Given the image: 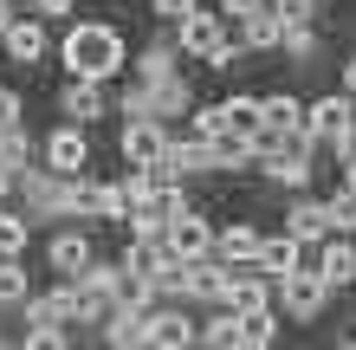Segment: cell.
<instances>
[{"label": "cell", "instance_id": "26", "mask_svg": "<svg viewBox=\"0 0 356 350\" xmlns=\"http://www.w3.org/2000/svg\"><path fill=\"white\" fill-rule=\"evenodd\" d=\"M26 240H33V228L0 208V260H26Z\"/></svg>", "mask_w": 356, "mask_h": 350}, {"label": "cell", "instance_id": "2", "mask_svg": "<svg viewBox=\"0 0 356 350\" xmlns=\"http://www.w3.org/2000/svg\"><path fill=\"white\" fill-rule=\"evenodd\" d=\"M117 150H123L130 169H162V156H169V130H162L156 117H123Z\"/></svg>", "mask_w": 356, "mask_h": 350}, {"label": "cell", "instance_id": "30", "mask_svg": "<svg viewBox=\"0 0 356 350\" xmlns=\"http://www.w3.org/2000/svg\"><path fill=\"white\" fill-rule=\"evenodd\" d=\"M19 350H72V337H65V324H26Z\"/></svg>", "mask_w": 356, "mask_h": 350}, {"label": "cell", "instance_id": "41", "mask_svg": "<svg viewBox=\"0 0 356 350\" xmlns=\"http://www.w3.org/2000/svg\"><path fill=\"white\" fill-rule=\"evenodd\" d=\"M343 91L356 97V58H350V65H343Z\"/></svg>", "mask_w": 356, "mask_h": 350}, {"label": "cell", "instance_id": "22", "mask_svg": "<svg viewBox=\"0 0 356 350\" xmlns=\"http://www.w3.org/2000/svg\"><path fill=\"white\" fill-rule=\"evenodd\" d=\"M253 266H266L272 279L298 273V240H291V234H285V240H272V234H266V240H259V260H253Z\"/></svg>", "mask_w": 356, "mask_h": 350}, {"label": "cell", "instance_id": "18", "mask_svg": "<svg viewBox=\"0 0 356 350\" xmlns=\"http://www.w3.org/2000/svg\"><path fill=\"white\" fill-rule=\"evenodd\" d=\"M318 273H324V285H350V279H356V246H350L343 234H324Z\"/></svg>", "mask_w": 356, "mask_h": 350}, {"label": "cell", "instance_id": "36", "mask_svg": "<svg viewBox=\"0 0 356 350\" xmlns=\"http://www.w3.org/2000/svg\"><path fill=\"white\" fill-rule=\"evenodd\" d=\"M19 117H26V104L13 91H0V130H19Z\"/></svg>", "mask_w": 356, "mask_h": 350}, {"label": "cell", "instance_id": "16", "mask_svg": "<svg viewBox=\"0 0 356 350\" xmlns=\"http://www.w3.org/2000/svg\"><path fill=\"white\" fill-rule=\"evenodd\" d=\"M195 169H214V143H207V136H188V143H175V136H169L162 175H195Z\"/></svg>", "mask_w": 356, "mask_h": 350}, {"label": "cell", "instance_id": "37", "mask_svg": "<svg viewBox=\"0 0 356 350\" xmlns=\"http://www.w3.org/2000/svg\"><path fill=\"white\" fill-rule=\"evenodd\" d=\"M266 0H220V19H246V13H259Z\"/></svg>", "mask_w": 356, "mask_h": 350}, {"label": "cell", "instance_id": "8", "mask_svg": "<svg viewBox=\"0 0 356 350\" xmlns=\"http://www.w3.org/2000/svg\"><path fill=\"white\" fill-rule=\"evenodd\" d=\"M279 285H285V312H291V318H318L324 299H330L324 273H305V266H298V273H285Z\"/></svg>", "mask_w": 356, "mask_h": 350}, {"label": "cell", "instance_id": "43", "mask_svg": "<svg viewBox=\"0 0 356 350\" xmlns=\"http://www.w3.org/2000/svg\"><path fill=\"white\" fill-rule=\"evenodd\" d=\"M350 189H356V162H350Z\"/></svg>", "mask_w": 356, "mask_h": 350}, {"label": "cell", "instance_id": "1", "mask_svg": "<svg viewBox=\"0 0 356 350\" xmlns=\"http://www.w3.org/2000/svg\"><path fill=\"white\" fill-rule=\"evenodd\" d=\"M65 72L72 78H117L123 65H130V46H123L117 26H104V19H78V26H65Z\"/></svg>", "mask_w": 356, "mask_h": 350}, {"label": "cell", "instance_id": "28", "mask_svg": "<svg viewBox=\"0 0 356 350\" xmlns=\"http://www.w3.org/2000/svg\"><path fill=\"white\" fill-rule=\"evenodd\" d=\"M227 130H246V136H259V97H227Z\"/></svg>", "mask_w": 356, "mask_h": 350}, {"label": "cell", "instance_id": "44", "mask_svg": "<svg viewBox=\"0 0 356 350\" xmlns=\"http://www.w3.org/2000/svg\"><path fill=\"white\" fill-rule=\"evenodd\" d=\"M343 350H356V344H343Z\"/></svg>", "mask_w": 356, "mask_h": 350}, {"label": "cell", "instance_id": "12", "mask_svg": "<svg viewBox=\"0 0 356 350\" xmlns=\"http://www.w3.org/2000/svg\"><path fill=\"white\" fill-rule=\"evenodd\" d=\"M19 189H26V201H33L39 214H72V182H52V175L19 169Z\"/></svg>", "mask_w": 356, "mask_h": 350}, {"label": "cell", "instance_id": "35", "mask_svg": "<svg viewBox=\"0 0 356 350\" xmlns=\"http://www.w3.org/2000/svg\"><path fill=\"white\" fill-rule=\"evenodd\" d=\"M266 7L279 13V19H311V13H318V0H266Z\"/></svg>", "mask_w": 356, "mask_h": 350}, {"label": "cell", "instance_id": "23", "mask_svg": "<svg viewBox=\"0 0 356 350\" xmlns=\"http://www.w3.org/2000/svg\"><path fill=\"white\" fill-rule=\"evenodd\" d=\"M123 279H130L123 266H85V273H78V285H85L91 299H104V305H117V299H123Z\"/></svg>", "mask_w": 356, "mask_h": 350}, {"label": "cell", "instance_id": "10", "mask_svg": "<svg viewBox=\"0 0 356 350\" xmlns=\"http://www.w3.org/2000/svg\"><path fill=\"white\" fill-rule=\"evenodd\" d=\"M143 337H149V350H195V344H201V331H195L181 312H149Z\"/></svg>", "mask_w": 356, "mask_h": 350}, {"label": "cell", "instance_id": "42", "mask_svg": "<svg viewBox=\"0 0 356 350\" xmlns=\"http://www.w3.org/2000/svg\"><path fill=\"white\" fill-rule=\"evenodd\" d=\"M13 26V0H0V33H7Z\"/></svg>", "mask_w": 356, "mask_h": 350}, {"label": "cell", "instance_id": "33", "mask_svg": "<svg viewBox=\"0 0 356 350\" xmlns=\"http://www.w3.org/2000/svg\"><path fill=\"white\" fill-rule=\"evenodd\" d=\"M143 78H175V46H149L143 52Z\"/></svg>", "mask_w": 356, "mask_h": 350}, {"label": "cell", "instance_id": "24", "mask_svg": "<svg viewBox=\"0 0 356 350\" xmlns=\"http://www.w3.org/2000/svg\"><path fill=\"white\" fill-rule=\"evenodd\" d=\"M253 305H272V279H234L227 285V312H253Z\"/></svg>", "mask_w": 356, "mask_h": 350}, {"label": "cell", "instance_id": "25", "mask_svg": "<svg viewBox=\"0 0 356 350\" xmlns=\"http://www.w3.org/2000/svg\"><path fill=\"white\" fill-rule=\"evenodd\" d=\"M33 299V279L19 260H0V305H26Z\"/></svg>", "mask_w": 356, "mask_h": 350}, {"label": "cell", "instance_id": "13", "mask_svg": "<svg viewBox=\"0 0 356 350\" xmlns=\"http://www.w3.org/2000/svg\"><path fill=\"white\" fill-rule=\"evenodd\" d=\"M298 130H305L298 97H259V136H298Z\"/></svg>", "mask_w": 356, "mask_h": 350}, {"label": "cell", "instance_id": "17", "mask_svg": "<svg viewBox=\"0 0 356 350\" xmlns=\"http://www.w3.org/2000/svg\"><path fill=\"white\" fill-rule=\"evenodd\" d=\"M259 240H266V234H259V228H246V221H240V228L214 234V260H220V266H234V260H240V266H253V260H259Z\"/></svg>", "mask_w": 356, "mask_h": 350}, {"label": "cell", "instance_id": "3", "mask_svg": "<svg viewBox=\"0 0 356 350\" xmlns=\"http://www.w3.org/2000/svg\"><path fill=\"white\" fill-rule=\"evenodd\" d=\"M162 246L188 266V260H207L214 253V228L195 214V208H181V214H169V228H162Z\"/></svg>", "mask_w": 356, "mask_h": 350}, {"label": "cell", "instance_id": "31", "mask_svg": "<svg viewBox=\"0 0 356 350\" xmlns=\"http://www.w3.org/2000/svg\"><path fill=\"white\" fill-rule=\"evenodd\" d=\"M201 344H207V350H240V318H234V312H220V318L201 331Z\"/></svg>", "mask_w": 356, "mask_h": 350}, {"label": "cell", "instance_id": "5", "mask_svg": "<svg viewBox=\"0 0 356 350\" xmlns=\"http://www.w3.org/2000/svg\"><path fill=\"white\" fill-rule=\"evenodd\" d=\"M26 324H85V292H78V285L33 292L26 299Z\"/></svg>", "mask_w": 356, "mask_h": 350}, {"label": "cell", "instance_id": "15", "mask_svg": "<svg viewBox=\"0 0 356 350\" xmlns=\"http://www.w3.org/2000/svg\"><path fill=\"white\" fill-rule=\"evenodd\" d=\"M58 104H65L72 123H97L104 117V85H97V78H72V85L58 91Z\"/></svg>", "mask_w": 356, "mask_h": 350}, {"label": "cell", "instance_id": "4", "mask_svg": "<svg viewBox=\"0 0 356 350\" xmlns=\"http://www.w3.org/2000/svg\"><path fill=\"white\" fill-rule=\"evenodd\" d=\"M350 123H356L350 91H330V97H318V104H305V136H311V143H337Z\"/></svg>", "mask_w": 356, "mask_h": 350}, {"label": "cell", "instance_id": "11", "mask_svg": "<svg viewBox=\"0 0 356 350\" xmlns=\"http://www.w3.org/2000/svg\"><path fill=\"white\" fill-rule=\"evenodd\" d=\"M0 46H7L13 65H39V58H46V26H39V19H13V26L0 33Z\"/></svg>", "mask_w": 356, "mask_h": 350}, {"label": "cell", "instance_id": "7", "mask_svg": "<svg viewBox=\"0 0 356 350\" xmlns=\"http://www.w3.org/2000/svg\"><path fill=\"white\" fill-rule=\"evenodd\" d=\"M220 39H227V19H220V13H207V7H195L188 19H175V46H181V52H195V58H207Z\"/></svg>", "mask_w": 356, "mask_h": 350}, {"label": "cell", "instance_id": "29", "mask_svg": "<svg viewBox=\"0 0 356 350\" xmlns=\"http://www.w3.org/2000/svg\"><path fill=\"white\" fill-rule=\"evenodd\" d=\"M0 169H33V143L26 136H19V130H0Z\"/></svg>", "mask_w": 356, "mask_h": 350}, {"label": "cell", "instance_id": "14", "mask_svg": "<svg viewBox=\"0 0 356 350\" xmlns=\"http://www.w3.org/2000/svg\"><path fill=\"white\" fill-rule=\"evenodd\" d=\"M143 324H149V312H136V305H111V318H104V331H111V350H149Z\"/></svg>", "mask_w": 356, "mask_h": 350}, {"label": "cell", "instance_id": "40", "mask_svg": "<svg viewBox=\"0 0 356 350\" xmlns=\"http://www.w3.org/2000/svg\"><path fill=\"white\" fill-rule=\"evenodd\" d=\"M13 189H19V175H13V169H0V208H7V195H13Z\"/></svg>", "mask_w": 356, "mask_h": 350}, {"label": "cell", "instance_id": "32", "mask_svg": "<svg viewBox=\"0 0 356 350\" xmlns=\"http://www.w3.org/2000/svg\"><path fill=\"white\" fill-rule=\"evenodd\" d=\"M279 46H285L291 58H311V52H318V33H311L305 19H285V33H279Z\"/></svg>", "mask_w": 356, "mask_h": 350}, {"label": "cell", "instance_id": "9", "mask_svg": "<svg viewBox=\"0 0 356 350\" xmlns=\"http://www.w3.org/2000/svg\"><path fill=\"white\" fill-rule=\"evenodd\" d=\"M46 162H52V175H78V169L91 162V136L78 130V123L52 130V136H46Z\"/></svg>", "mask_w": 356, "mask_h": 350}, {"label": "cell", "instance_id": "27", "mask_svg": "<svg viewBox=\"0 0 356 350\" xmlns=\"http://www.w3.org/2000/svg\"><path fill=\"white\" fill-rule=\"evenodd\" d=\"M324 214H330V234H356V189H350V182L324 201Z\"/></svg>", "mask_w": 356, "mask_h": 350}, {"label": "cell", "instance_id": "21", "mask_svg": "<svg viewBox=\"0 0 356 350\" xmlns=\"http://www.w3.org/2000/svg\"><path fill=\"white\" fill-rule=\"evenodd\" d=\"M52 266H58L65 279H78V273L91 266V240L78 234V228H72V234H58V240H52Z\"/></svg>", "mask_w": 356, "mask_h": 350}, {"label": "cell", "instance_id": "34", "mask_svg": "<svg viewBox=\"0 0 356 350\" xmlns=\"http://www.w3.org/2000/svg\"><path fill=\"white\" fill-rule=\"evenodd\" d=\"M227 130V111L220 104H207V111H195V123H188V136H207V143H214Z\"/></svg>", "mask_w": 356, "mask_h": 350}, {"label": "cell", "instance_id": "19", "mask_svg": "<svg viewBox=\"0 0 356 350\" xmlns=\"http://www.w3.org/2000/svg\"><path fill=\"white\" fill-rule=\"evenodd\" d=\"M285 234L311 246V240H324L330 234V214H324V201H291V214H285Z\"/></svg>", "mask_w": 356, "mask_h": 350}, {"label": "cell", "instance_id": "6", "mask_svg": "<svg viewBox=\"0 0 356 350\" xmlns=\"http://www.w3.org/2000/svg\"><path fill=\"white\" fill-rule=\"evenodd\" d=\"M72 214H130V195H123V182H72Z\"/></svg>", "mask_w": 356, "mask_h": 350}, {"label": "cell", "instance_id": "20", "mask_svg": "<svg viewBox=\"0 0 356 350\" xmlns=\"http://www.w3.org/2000/svg\"><path fill=\"white\" fill-rule=\"evenodd\" d=\"M279 33H285V19L272 13V7H259V13H246V19H240L246 52H272V46H279Z\"/></svg>", "mask_w": 356, "mask_h": 350}, {"label": "cell", "instance_id": "39", "mask_svg": "<svg viewBox=\"0 0 356 350\" xmlns=\"http://www.w3.org/2000/svg\"><path fill=\"white\" fill-rule=\"evenodd\" d=\"M39 13H46V19H65V13H72V0H39Z\"/></svg>", "mask_w": 356, "mask_h": 350}, {"label": "cell", "instance_id": "38", "mask_svg": "<svg viewBox=\"0 0 356 350\" xmlns=\"http://www.w3.org/2000/svg\"><path fill=\"white\" fill-rule=\"evenodd\" d=\"M195 7H201V0H156V13H162V19H188Z\"/></svg>", "mask_w": 356, "mask_h": 350}]
</instances>
